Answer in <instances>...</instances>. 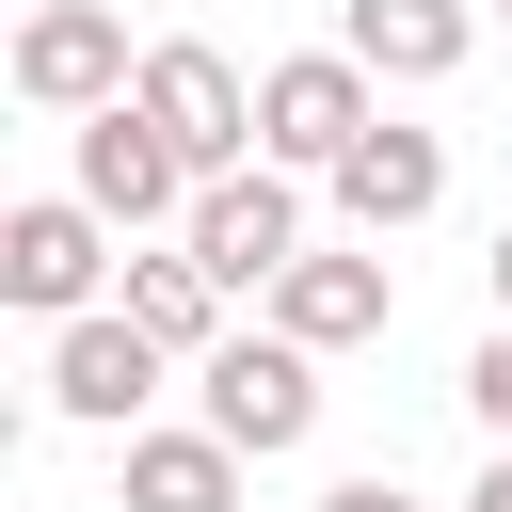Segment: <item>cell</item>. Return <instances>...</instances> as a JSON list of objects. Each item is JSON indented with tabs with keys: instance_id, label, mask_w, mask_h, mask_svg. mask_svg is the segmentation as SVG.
Returning <instances> with one entry per match:
<instances>
[{
	"instance_id": "14",
	"label": "cell",
	"mask_w": 512,
	"mask_h": 512,
	"mask_svg": "<svg viewBox=\"0 0 512 512\" xmlns=\"http://www.w3.org/2000/svg\"><path fill=\"white\" fill-rule=\"evenodd\" d=\"M464 416H480V432H496V448H512V320H496V336H480V352H464Z\"/></svg>"
},
{
	"instance_id": "17",
	"label": "cell",
	"mask_w": 512,
	"mask_h": 512,
	"mask_svg": "<svg viewBox=\"0 0 512 512\" xmlns=\"http://www.w3.org/2000/svg\"><path fill=\"white\" fill-rule=\"evenodd\" d=\"M464 512H512V448H496V464H480V496H464Z\"/></svg>"
},
{
	"instance_id": "3",
	"label": "cell",
	"mask_w": 512,
	"mask_h": 512,
	"mask_svg": "<svg viewBox=\"0 0 512 512\" xmlns=\"http://www.w3.org/2000/svg\"><path fill=\"white\" fill-rule=\"evenodd\" d=\"M128 96L160 112V144H176L192 176H240V160H256V80H240V64L208 48V32H160Z\"/></svg>"
},
{
	"instance_id": "1",
	"label": "cell",
	"mask_w": 512,
	"mask_h": 512,
	"mask_svg": "<svg viewBox=\"0 0 512 512\" xmlns=\"http://www.w3.org/2000/svg\"><path fill=\"white\" fill-rule=\"evenodd\" d=\"M192 432H224L240 464H288V448L320 432V352H288V336H224V352L192 368Z\"/></svg>"
},
{
	"instance_id": "13",
	"label": "cell",
	"mask_w": 512,
	"mask_h": 512,
	"mask_svg": "<svg viewBox=\"0 0 512 512\" xmlns=\"http://www.w3.org/2000/svg\"><path fill=\"white\" fill-rule=\"evenodd\" d=\"M128 512H240V448L224 432H128Z\"/></svg>"
},
{
	"instance_id": "7",
	"label": "cell",
	"mask_w": 512,
	"mask_h": 512,
	"mask_svg": "<svg viewBox=\"0 0 512 512\" xmlns=\"http://www.w3.org/2000/svg\"><path fill=\"white\" fill-rule=\"evenodd\" d=\"M160 368H176V352H160L128 304H96V320H64V336H48V416H80V432H144Z\"/></svg>"
},
{
	"instance_id": "18",
	"label": "cell",
	"mask_w": 512,
	"mask_h": 512,
	"mask_svg": "<svg viewBox=\"0 0 512 512\" xmlns=\"http://www.w3.org/2000/svg\"><path fill=\"white\" fill-rule=\"evenodd\" d=\"M480 16H512V0H480Z\"/></svg>"
},
{
	"instance_id": "5",
	"label": "cell",
	"mask_w": 512,
	"mask_h": 512,
	"mask_svg": "<svg viewBox=\"0 0 512 512\" xmlns=\"http://www.w3.org/2000/svg\"><path fill=\"white\" fill-rule=\"evenodd\" d=\"M176 240L208 256V288H224V304H240V288L272 304V288H288V256H320V240H304V192H288L272 160H240V176H208Z\"/></svg>"
},
{
	"instance_id": "11",
	"label": "cell",
	"mask_w": 512,
	"mask_h": 512,
	"mask_svg": "<svg viewBox=\"0 0 512 512\" xmlns=\"http://www.w3.org/2000/svg\"><path fill=\"white\" fill-rule=\"evenodd\" d=\"M336 48H352L368 80H464L480 0H336Z\"/></svg>"
},
{
	"instance_id": "2",
	"label": "cell",
	"mask_w": 512,
	"mask_h": 512,
	"mask_svg": "<svg viewBox=\"0 0 512 512\" xmlns=\"http://www.w3.org/2000/svg\"><path fill=\"white\" fill-rule=\"evenodd\" d=\"M368 128H384V96H368L352 48H288V64L256 80V160H272V176H336Z\"/></svg>"
},
{
	"instance_id": "12",
	"label": "cell",
	"mask_w": 512,
	"mask_h": 512,
	"mask_svg": "<svg viewBox=\"0 0 512 512\" xmlns=\"http://www.w3.org/2000/svg\"><path fill=\"white\" fill-rule=\"evenodd\" d=\"M112 304H128V320H144L176 368H208V352H224V288H208V256H192V240H176V256H160V240H128Z\"/></svg>"
},
{
	"instance_id": "10",
	"label": "cell",
	"mask_w": 512,
	"mask_h": 512,
	"mask_svg": "<svg viewBox=\"0 0 512 512\" xmlns=\"http://www.w3.org/2000/svg\"><path fill=\"white\" fill-rule=\"evenodd\" d=\"M400 320V272L384 256H288V288H272V336L288 352H368Z\"/></svg>"
},
{
	"instance_id": "16",
	"label": "cell",
	"mask_w": 512,
	"mask_h": 512,
	"mask_svg": "<svg viewBox=\"0 0 512 512\" xmlns=\"http://www.w3.org/2000/svg\"><path fill=\"white\" fill-rule=\"evenodd\" d=\"M480 288H496V320H512V224H496V240H480Z\"/></svg>"
},
{
	"instance_id": "4",
	"label": "cell",
	"mask_w": 512,
	"mask_h": 512,
	"mask_svg": "<svg viewBox=\"0 0 512 512\" xmlns=\"http://www.w3.org/2000/svg\"><path fill=\"white\" fill-rule=\"evenodd\" d=\"M64 192H80L112 240H144V224H192V192H208V176L160 144V112H144V96H112V112H80V176H64Z\"/></svg>"
},
{
	"instance_id": "15",
	"label": "cell",
	"mask_w": 512,
	"mask_h": 512,
	"mask_svg": "<svg viewBox=\"0 0 512 512\" xmlns=\"http://www.w3.org/2000/svg\"><path fill=\"white\" fill-rule=\"evenodd\" d=\"M320 512H432V496H400V480H384V464H368V480H336V496H320Z\"/></svg>"
},
{
	"instance_id": "8",
	"label": "cell",
	"mask_w": 512,
	"mask_h": 512,
	"mask_svg": "<svg viewBox=\"0 0 512 512\" xmlns=\"http://www.w3.org/2000/svg\"><path fill=\"white\" fill-rule=\"evenodd\" d=\"M128 80H144V64H128V16H112V0H48V16L16 32V96H32V112H64V128H80V112H112Z\"/></svg>"
},
{
	"instance_id": "9",
	"label": "cell",
	"mask_w": 512,
	"mask_h": 512,
	"mask_svg": "<svg viewBox=\"0 0 512 512\" xmlns=\"http://www.w3.org/2000/svg\"><path fill=\"white\" fill-rule=\"evenodd\" d=\"M320 192H336V224L384 256L400 224H432V208H448V128H400V112H384V128H368V144H352Z\"/></svg>"
},
{
	"instance_id": "6",
	"label": "cell",
	"mask_w": 512,
	"mask_h": 512,
	"mask_svg": "<svg viewBox=\"0 0 512 512\" xmlns=\"http://www.w3.org/2000/svg\"><path fill=\"white\" fill-rule=\"evenodd\" d=\"M112 272H128V256H112V224H96L80 192H32V208H0V288H16L48 336H64V320H96V304H112Z\"/></svg>"
}]
</instances>
